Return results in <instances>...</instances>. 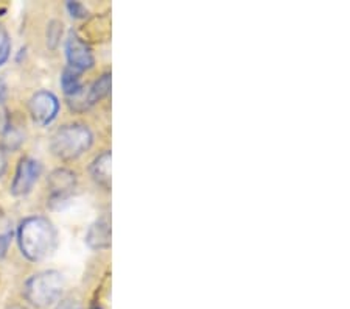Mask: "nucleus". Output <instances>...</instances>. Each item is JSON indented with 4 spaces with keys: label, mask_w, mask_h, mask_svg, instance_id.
Segmentation results:
<instances>
[{
    "label": "nucleus",
    "mask_w": 350,
    "mask_h": 309,
    "mask_svg": "<svg viewBox=\"0 0 350 309\" xmlns=\"http://www.w3.org/2000/svg\"><path fill=\"white\" fill-rule=\"evenodd\" d=\"M18 243L21 253L28 261H42L55 250L56 230L53 223L42 216L27 217L18 228Z\"/></svg>",
    "instance_id": "f257e3e1"
},
{
    "label": "nucleus",
    "mask_w": 350,
    "mask_h": 309,
    "mask_svg": "<svg viewBox=\"0 0 350 309\" xmlns=\"http://www.w3.org/2000/svg\"><path fill=\"white\" fill-rule=\"evenodd\" d=\"M94 143V134L83 123H70L58 128L50 140V150L56 158L72 161L81 156L90 149Z\"/></svg>",
    "instance_id": "f03ea898"
},
{
    "label": "nucleus",
    "mask_w": 350,
    "mask_h": 309,
    "mask_svg": "<svg viewBox=\"0 0 350 309\" xmlns=\"http://www.w3.org/2000/svg\"><path fill=\"white\" fill-rule=\"evenodd\" d=\"M64 291L63 275L56 271H44L33 275L24 286L27 301L39 309H47L58 303Z\"/></svg>",
    "instance_id": "7ed1b4c3"
},
{
    "label": "nucleus",
    "mask_w": 350,
    "mask_h": 309,
    "mask_svg": "<svg viewBox=\"0 0 350 309\" xmlns=\"http://www.w3.org/2000/svg\"><path fill=\"white\" fill-rule=\"evenodd\" d=\"M41 162L30 158V156H24L16 169L13 183H11V194L14 197H25L30 194L39 175H41Z\"/></svg>",
    "instance_id": "20e7f679"
},
{
    "label": "nucleus",
    "mask_w": 350,
    "mask_h": 309,
    "mask_svg": "<svg viewBox=\"0 0 350 309\" xmlns=\"http://www.w3.org/2000/svg\"><path fill=\"white\" fill-rule=\"evenodd\" d=\"M30 114L38 125H49L52 123L59 111V102L55 94L49 91H39L30 100Z\"/></svg>",
    "instance_id": "39448f33"
},
{
    "label": "nucleus",
    "mask_w": 350,
    "mask_h": 309,
    "mask_svg": "<svg viewBox=\"0 0 350 309\" xmlns=\"http://www.w3.org/2000/svg\"><path fill=\"white\" fill-rule=\"evenodd\" d=\"M49 200L50 205L66 201L77 188V175L70 169H56L49 175Z\"/></svg>",
    "instance_id": "423d86ee"
},
{
    "label": "nucleus",
    "mask_w": 350,
    "mask_h": 309,
    "mask_svg": "<svg viewBox=\"0 0 350 309\" xmlns=\"http://www.w3.org/2000/svg\"><path fill=\"white\" fill-rule=\"evenodd\" d=\"M66 55L67 61H69V67L78 72L88 71L94 66V53L83 38L77 35L75 32H70L66 41Z\"/></svg>",
    "instance_id": "0eeeda50"
},
{
    "label": "nucleus",
    "mask_w": 350,
    "mask_h": 309,
    "mask_svg": "<svg viewBox=\"0 0 350 309\" xmlns=\"http://www.w3.org/2000/svg\"><path fill=\"white\" fill-rule=\"evenodd\" d=\"M86 245L92 250H106L111 247V217L108 214L100 216L90 225L86 233Z\"/></svg>",
    "instance_id": "6e6552de"
},
{
    "label": "nucleus",
    "mask_w": 350,
    "mask_h": 309,
    "mask_svg": "<svg viewBox=\"0 0 350 309\" xmlns=\"http://www.w3.org/2000/svg\"><path fill=\"white\" fill-rule=\"evenodd\" d=\"M111 151L106 150L103 153H100L90 164V175H92L94 182L105 189L111 188Z\"/></svg>",
    "instance_id": "1a4fd4ad"
},
{
    "label": "nucleus",
    "mask_w": 350,
    "mask_h": 309,
    "mask_svg": "<svg viewBox=\"0 0 350 309\" xmlns=\"http://www.w3.org/2000/svg\"><path fill=\"white\" fill-rule=\"evenodd\" d=\"M84 35L89 39V41L94 42H101L108 41L111 36V19L108 14L95 16V18L90 19L86 25H84Z\"/></svg>",
    "instance_id": "9d476101"
},
{
    "label": "nucleus",
    "mask_w": 350,
    "mask_h": 309,
    "mask_svg": "<svg viewBox=\"0 0 350 309\" xmlns=\"http://www.w3.org/2000/svg\"><path fill=\"white\" fill-rule=\"evenodd\" d=\"M2 134H3V147L8 150H16L21 147V144L24 143L25 134L22 132V128L14 125V122L11 121V117H7V121L3 122L2 127Z\"/></svg>",
    "instance_id": "9b49d317"
},
{
    "label": "nucleus",
    "mask_w": 350,
    "mask_h": 309,
    "mask_svg": "<svg viewBox=\"0 0 350 309\" xmlns=\"http://www.w3.org/2000/svg\"><path fill=\"white\" fill-rule=\"evenodd\" d=\"M111 86H112V77L111 72H106V74L101 75L98 80H95L92 86L88 89V102L92 106L100 100H103L105 97H108L111 92Z\"/></svg>",
    "instance_id": "f8f14e48"
},
{
    "label": "nucleus",
    "mask_w": 350,
    "mask_h": 309,
    "mask_svg": "<svg viewBox=\"0 0 350 309\" xmlns=\"http://www.w3.org/2000/svg\"><path fill=\"white\" fill-rule=\"evenodd\" d=\"M61 86H63V91L67 94V97L70 95L80 92L83 89L81 84V72H78L72 67L67 66L66 69L61 74Z\"/></svg>",
    "instance_id": "ddd939ff"
},
{
    "label": "nucleus",
    "mask_w": 350,
    "mask_h": 309,
    "mask_svg": "<svg viewBox=\"0 0 350 309\" xmlns=\"http://www.w3.org/2000/svg\"><path fill=\"white\" fill-rule=\"evenodd\" d=\"M61 36H63V22L50 21L47 25V46L50 50H55L59 46Z\"/></svg>",
    "instance_id": "4468645a"
},
{
    "label": "nucleus",
    "mask_w": 350,
    "mask_h": 309,
    "mask_svg": "<svg viewBox=\"0 0 350 309\" xmlns=\"http://www.w3.org/2000/svg\"><path fill=\"white\" fill-rule=\"evenodd\" d=\"M11 53V41L8 36V32L5 30V27L0 24V67L7 63Z\"/></svg>",
    "instance_id": "2eb2a0df"
},
{
    "label": "nucleus",
    "mask_w": 350,
    "mask_h": 309,
    "mask_svg": "<svg viewBox=\"0 0 350 309\" xmlns=\"http://www.w3.org/2000/svg\"><path fill=\"white\" fill-rule=\"evenodd\" d=\"M66 8L73 19H86L89 11L81 2H67Z\"/></svg>",
    "instance_id": "dca6fc26"
},
{
    "label": "nucleus",
    "mask_w": 350,
    "mask_h": 309,
    "mask_svg": "<svg viewBox=\"0 0 350 309\" xmlns=\"http://www.w3.org/2000/svg\"><path fill=\"white\" fill-rule=\"evenodd\" d=\"M11 239H13V232H11V230L5 233H0V260H3V258L7 256Z\"/></svg>",
    "instance_id": "f3484780"
},
{
    "label": "nucleus",
    "mask_w": 350,
    "mask_h": 309,
    "mask_svg": "<svg viewBox=\"0 0 350 309\" xmlns=\"http://www.w3.org/2000/svg\"><path fill=\"white\" fill-rule=\"evenodd\" d=\"M5 171H7V155H5V150L0 147V178L3 177Z\"/></svg>",
    "instance_id": "a211bd4d"
},
{
    "label": "nucleus",
    "mask_w": 350,
    "mask_h": 309,
    "mask_svg": "<svg viewBox=\"0 0 350 309\" xmlns=\"http://www.w3.org/2000/svg\"><path fill=\"white\" fill-rule=\"evenodd\" d=\"M8 309H27V308H24V306H11Z\"/></svg>",
    "instance_id": "6ab92c4d"
},
{
    "label": "nucleus",
    "mask_w": 350,
    "mask_h": 309,
    "mask_svg": "<svg viewBox=\"0 0 350 309\" xmlns=\"http://www.w3.org/2000/svg\"><path fill=\"white\" fill-rule=\"evenodd\" d=\"M94 309H100V308H94Z\"/></svg>",
    "instance_id": "aec40b11"
}]
</instances>
